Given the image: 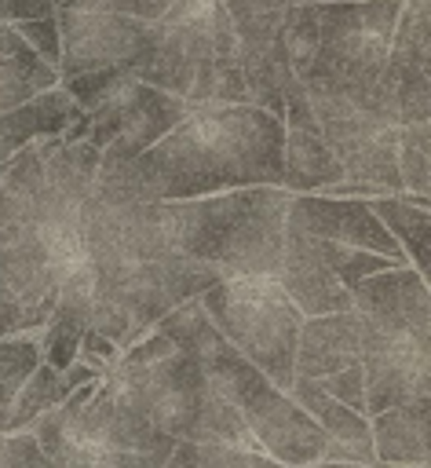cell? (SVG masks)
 Instances as JSON below:
<instances>
[{
  "label": "cell",
  "instance_id": "cell-26",
  "mask_svg": "<svg viewBox=\"0 0 431 468\" xmlns=\"http://www.w3.org/2000/svg\"><path fill=\"white\" fill-rule=\"evenodd\" d=\"M37 362H40V336L37 333L0 336V410L11 402V395L22 388V380L37 369Z\"/></svg>",
  "mask_w": 431,
  "mask_h": 468
},
{
  "label": "cell",
  "instance_id": "cell-27",
  "mask_svg": "<svg viewBox=\"0 0 431 468\" xmlns=\"http://www.w3.org/2000/svg\"><path fill=\"white\" fill-rule=\"evenodd\" d=\"M0 468H51L33 428L0 435Z\"/></svg>",
  "mask_w": 431,
  "mask_h": 468
},
{
  "label": "cell",
  "instance_id": "cell-19",
  "mask_svg": "<svg viewBox=\"0 0 431 468\" xmlns=\"http://www.w3.org/2000/svg\"><path fill=\"white\" fill-rule=\"evenodd\" d=\"M376 464L427 468V439H431V399L387 406L369 417Z\"/></svg>",
  "mask_w": 431,
  "mask_h": 468
},
{
  "label": "cell",
  "instance_id": "cell-16",
  "mask_svg": "<svg viewBox=\"0 0 431 468\" xmlns=\"http://www.w3.org/2000/svg\"><path fill=\"white\" fill-rule=\"evenodd\" d=\"M285 143H281V186L289 194H318L343 179V165L321 139V128L310 113L307 95L285 102L281 113Z\"/></svg>",
  "mask_w": 431,
  "mask_h": 468
},
{
  "label": "cell",
  "instance_id": "cell-13",
  "mask_svg": "<svg viewBox=\"0 0 431 468\" xmlns=\"http://www.w3.org/2000/svg\"><path fill=\"white\" fill-rule=\"evenodd\" d=\"M194 110H197L194 102L135 77L102 110L84 113L88 117L84 143L99 150V165L135 161L142 150H150L164 132H172Z\"/></svg>",
  "mask_w": 431,
  "mask_h": 468
},
{
  "label": "cell",
  "instance_id": "cell-17",
  "mask_svg": "<svg viewBox=\"0 0 431 468\" xmlns=\"http://www.w3.org/2000/svg\"><path fill=\"white\" fill-rule=\"evenodd\" d=\"M278 285L292 300V307L310 318V314H332V311H351V289L336 278V271L318 256L310 234L296 230L285 223V249H281V267H278Z\"/></svg>",
  "mask_w": 431,
  "mask_h": 468
},
{
  "label": "cell",
  "instance_id": "cell-22",
  "mask_svg": "<svg viewBox=\"0 0 431 468\" xmlns=\"http://www.w3.org/2000/svg\"><path fill=\"white\" fill-rule=\"evenodd\" d=\"M365 201L376 212V219L387 227V234L398 241L409 267L427 278L431 274V212H427V205H413L402 194H384V197H365Z\"/></svg>",
  "mask_w": 431,
  "mask_h": 468
},
{
  "label": "cell",
  "instance_id": "cell-15",
  "mask_svg": "<svg viewBox=\"0 0 431 468\" xmlns=\"http://www.w3.org/2000/svg\"><path fill=\"white\" fill-rule=\"evenodd\" d=\"M289 227H300L314 238H329L340 245H354V249H369L380 256H391L398 267L409 263L405 252L398 249V241L387 234V227L376 219V212L369 208L365 197H329V194H292L289 197V212H285Z\"/></svg>",
  "mask_w": 431,
  "mask_h": 468
},
{
  "label": "cell",
  "instance_id": "cell-31",
  "mask_svg": "<svg viewBox=\"0 0 431 468\" xmlns=\"http://www.w3.org/2000/svg\"><path fill=\"white\" fill-rule=\"evenodd\" d=\"M175 0H99L95 7H106V11H121V15H131V18H146V22H157Z\"/></svg>",
  "mask_w": 431,
  "mask_h": 468
},
{
  "label": "cell",
  "instance_id": "cell-1",
  "mask_svg": "<svg viewBox=\"0 0 431 468\" xmlns=\"http://www.w3.org/2000/svg\"><path fill=\"white\" fill-rule=\"evenodd\" d=\"M84 260L91 271V325L121 351L146 336L175 303L201 296L219 274L179 256L164 234L157 201L131 190L117 165H99L88 216Z\"/></svg>",
  "mask_w": 431,
  "mask_h": 468
},
{
  "label": "cell",
  "instance_id": "cell-12",
  "mask_svg": "<svg viewBox=\"0 0 431 468\" xmlns=\"http://www.w3.org/2000/svg\"><path fill=\"white\" fill-rule=\"evenodd\" d=\"M58 18V80L80 73H135L157 40V22L106 7L55 11Z\"/></svg>",
  "mask_w": 431,
  "mask_h": 468
},
{
  "label": "cell",
  "instance_id": "cell-28",
  "mask_svg": "<svg viewBox=\"0 0 431 468\" xmlns=\"http://www.w3.org/2000/svg\"><path fill=\"white\" fill-rule=\"evenodd\" d=\"M7 26H15V33H18L33 51H40L51 66H58V51H62V44H58V18H55V15L18 18V22H7Z\"/></svg>",
  "mask_w": 431,
  "mask_h": 468
},
{
  "label": "cell",
  "instance_id": "cell-23",
  "mask_svg": "<svg viewBox=\"0 0 431 468\" xmlns=\"http://www.w3.org/2000/svg\"><path fill=\"white\" fill-rule=\"evenodd\" d=\"M398 176H402V197L413 205L431 201V121L398 124V146H394Z\"/></svg>",
  "mask_w": 431,
  "mask_h": 468
},
{
  "label": "cell",
  "instance_id": "cell-29",
  "mask_svg": "<svg viewBox=\"0 0 431 468\" xmlns=\"http://www.w3.org/2000/svg\"><path fill=\"white\" fill-rule=\"evenodd\" d=\"M332 399H340L343 406L365 413V384H362V366H351V369H340L325 380H318Z\"/></svg>",
  "mask_w": 431,
  "mask_h": 468
},
{
  "label": "cell",
  "instance_id": "cell-8",
  "mask_svg": "<svg viewBox=\"0 0 431 468\" xmlns=\"http://www.w3.org/2000/svg\"><path fill=\"white\" fill-rule=\"evenodd\" d=\"M135 77L194 106L248 102L237 66V37L223 0H175L157 18L153 51Z\"/></svg>",
  "mask_w": 431,
  "mask_h": 468
},
{
  "label": "cell",
  "instance_id": "cell-6",
  "mask_svg": "<svg viewBox=\"0 0 431 468\" xmlns=\"http://www.w3.org/2000/svg\"><path fill=\"white\" fill-rule=\"evenodd\" d=\"M153 329H161L175 347H186L197 355L208 380L245 417L248 431L256 435V442L263 446L267 457H274L289 468L314 464L325 457L329 435L289 399V391L274 388L241 351H234L223 340V333L212 325V318L205 314L197 296L175 303L168 314H161L153 322Z\"/></svg>",
  "mask_w": 431,
  "mask_h": 468
},
{
  "label": "cell",
  "instance_id": "cell-30",
  "mask_svg": "<svg viewBox=\"0 0 431 468\" xmlns=\"http://www.w3.org/2000/svg\"><path fill=\"white\" fill-rule=\"evenodd\" d=\"M121 355V347L113 344V340H106L102 333H95V329H84V336H80V344H77V362H84V366H91L99 377L113 366V358Z\"/></svg>",
  "mask_w": 431,
  "mask_h": 468
},
{
  "label": "cell",
  "instance_id": "cell-14",
  "mask_svg": "<svg viewBox=\"0 0 431 468\" xmlns=\"http://www.w3.org/2000/svg\"><path fill=\"white\" fill-rule=\"evenodd\" d=\"M380 88L398 124L431 121V0H402Z\"/></svg>",
  "mask_w": 431,
  "mask_h": 468
},
{
  "label": "cell",
  "instance_id": "cell-21",
  "mask_svg": "<svg viewBox=\"0 0 431 468\" xmlns=\"http://www.w3.org/2000/svg\"><path fill=\"white\" fill-rule=\"evenodd\" d=\"M58 84V66H51L40 51H33L15 26L0 22V113L22 106L26 99Z\"/></svg>",
  "mask_w": 431,
  "mask_h": 468
},
{
  "label": "cell",
  "instance_id": "cell-9",
  "mask_svg": "<svg viewBox=\"0 0 431 468\" xmlns=\"http://www.w3.org/2000/svg\"><path fill=\"white\" fill-rule=\"evenodd\" d=\"M205 314L223 333V340L241 351L274 388L289 391L296 369V336L303 314L292 307L274 274H241L208 285L201 296Z\"/></svg>",
  "mask_w": 431,
  "mask_h": 468
},
{
  "label": "cell",
  "instance_id": "cell-7",
  "mask_svg": "<svg viewBox=\"0 0 431 468\" xmlns=\"http://www.w3.org/2000/svg\"><path fill=\"white\" fill-rule=\"evenodd\" d=\"M285 186H241L205 197L157 201L172 249L223 278L278 274L285 249Z\"/></svg>",
  "mask_w": 431,
  "mask_h": 468
},
{
  "label": "cell",
  "instance_id": "cell-25",
  "mask_svg": "<svg viewBox=\"0 0 431 468\" xmlns=\"http://www.w3.org/2000/svg\"><path fill=\"white\" fill-rule=\"evenodd\" d=\"M300 230V227H296ZM307 234V230H303ZM310 241H314V249H318V256L336 271V278L351 289V285H358L362 278H369V274H380V271H387V267H398L391 256H380V252H369V249H354V245H340V241H329V238H314L310 234ZM405 267V263H402Z\"/></svg>",
  "mask_w": 431,
  "mask_h": 468
},
{
  "label": "cell",
  "instance_id": "cell-10",
  "mask_svg": "<svg viewBox=\"0 0 431 468\" xmlns=\"http://www.w3.org/2000/svg\"><path fill=\"white\" fill-rule=\"evenodd\" d=\"M398 7H402V0L318 4V44H314L307 69L300 73V84L303 88H336L347 95L376 99L391 113V102L380 88V73L387 62Z\"/></svg>",
  "mask_w": 431,
  "mask_h": 468
},
{
  "label": "cell",
  "instance_id": "cell-5",
  "mask_svg": "<svg viewBox=\"0 0 431 468\" xmlns=\"http://www.w3.org/2000/svg\"><path fill=\"white\" fill-rule=\"evenodd\" d=\"M358 314V362L365 417L431 399V292L420 271L387 267L351 285Z\"/></svg>",
  "mask_w": 431,
  "mask_h": 468
},
{
  "label": "cell",
  "instance_id": "cell-11",
  "mask_svg": "<svg viewBox=\"0 0 431 468\" xmlns=\"http://www.w3.org/2000/svg\"><path fill=\"white\" fill-rule=\"evenodd\" d=\"M310 113L321 128V139L343 165V179L384 186L387 194H402V176L394 161L398 124L376 102L362 95H347L336 88H303Z\"/></svg>",
  "mask_w": 431,
  "mask_h": 468
},
{
  "label": "cell",
  "instance_id": "cell-32",
  "mask_svg": "<svg viewBox=\"0 0 431 468\" xmlns=\"http://www.w3.org/2000/svg\"><path fill=\"white\" fill-rule=\"evenodd\" d=\"M55 7H58V0H0V22L55 15Z\"/></svg>",
  "mask_w": 431,
  "mask_h": 468
},
{
  "label": "cell",
  "instance_id": "cell-4",
  "mask_svg": "<svg viewBox=\"0 0 431 468\" xmlns=\"http://www.w3.org/2000/svg\"><path fill=\"white\" fill-rule=\"evenodd\" d=\"M102 384L175 442H226L263 453L245 417L208 380L197 355L175 347L161 329L128 344L102 373Z\"/></svg>",
  "mask_w": 431,
  "mask_h": 468
},
{
  "label": "cell",
  "instance_id": "cell-2",
  "mask_svg": "<svg viewBox=\"0 0 431 468\" xmlns=\"http://www.w3.org/2000/svg\"><path fill=\"white\" fill-rule=\"evenodd\" d=\"M99 150L62 135L22 146L0 168V285L55 307L58 278L84 263V216Z\"/></svg>",
  "mask_w": 431,
  "mask_h": 468
},
{
  "label": "cell",
  "instance_id": "cell-3",
  "mask_svg": "<svg viewBox=\"0 0 431 468\" xmlns=\"http://www.w3.org/2000/svg\"><path fill=\"white\" fill-rule=\"evenodd\" d=\"M285 124L252 102L197 106L135 161L117 168L146 201H183L241 186H281Z\"/></svg>",
  "mask_w": 431,
  "mask_h": 468
},
{
  "label": "cell",
  "instance_id": "cell-20",
  "mask_svg": "<svg viewBox=\"0 0 431 468\" xmlns=\"http://www.w3.org/2000/svg\"><path fill=\"white\" fill-rule=\"evenodd\" d=\"M77 117H80V110H77L73 95H69L62 84H55V88H47V91L26 99L22 106L0 113V168H4L22 146H29V143H37V139L62 135Z\"/></svg>",
  "mask_w": 431,
  "mask_h": 468
},
{
  "label": "cell",
  "instance_id": "cell-18",
  "mask_svg": "<svg viewBox=\"0 0 431 468\" xmlns=\"http://www.w3.org/2000/svg\"><path fill=\"white\" fill-rule=\"evenodd\" d=\"M351 366H362L358 362V314H354V307L303 318L300 336H296V358H292L296 377L325 380V377L351 369Z\"/></svg>",
  "mask_w": 431,
  "mask_h": 468
},
{
  "label": "cell",
  "instance_id": "cell-24",
  "mask_svg": "<svg viewBox=\"0 0 431 468\" xmlns=\"http://www.w3.org/2000/svg\"><path fill=\"white\" fill-rule=\"evenodd\" d=\"M164 468H285L267 453H252L226 442H175Z\"/></svg>",
  "mask_w": 431,
  "mask_h": 468
}]
</instances>
